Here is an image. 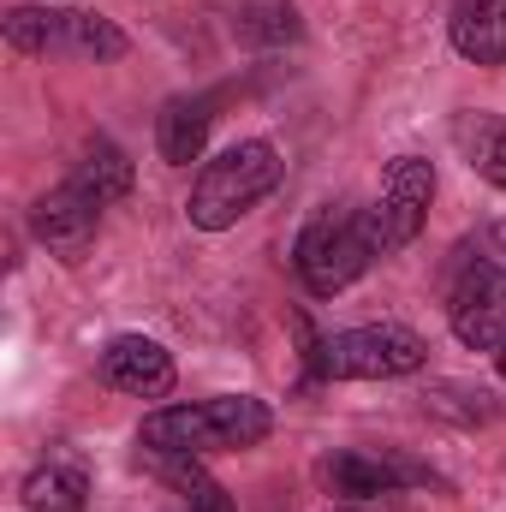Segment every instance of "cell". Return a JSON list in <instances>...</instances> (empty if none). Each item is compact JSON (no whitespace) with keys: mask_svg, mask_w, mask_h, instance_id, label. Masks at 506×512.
<instances>
[{"mask_svg":"<svg viewBox=\"0 0 506 512\" xmlns=\"http://www.w3.org/2000/svg\"><path fill=\"white\" fill-rule=\"evenodd\" d=\"M268 435H274V411L251 393H215V399H191V405H161L137 429V441L149 453H191V459L245 453V447H262Z\"/></svg>","mask_w":506,"mask_h":512,"instance_id":"obj_1","label":"cell"},{"mask_svg":"<svg viewBox=\"0 0 506 512\" xmlns=\"http://www.w3.org/2000/svg\"><path fill=\"white\" fill-rule=\"evenodd\" d=\"M286 179V161L268 137H245V143H227L221 155H209L191 179V197H185V215L197 233H227L251 215L262 197H274Z\"/></svg>","mask_w":506,"mask_h":512,"instance_id":"obj_2","label":"cell"},{"mask_svg":"<svg viewBox=\"0 0 506 512\" xmlns=\"http://www.w3.org/2000/svg\"><path fill=\"white\" fill-rule=\"evenodd\" d=\"M0 36L12 54H66V60H90V66H108V60H126L131 36L90 12V6H66V0H30V6H12L0 18Z\"/></svg>","mask_w":506,"mask_h":512,"instance_id":"obj_3","label":"cell"},{"mask_svg":"<svg viewBox=\"0 0 506 512\" xmlns=\"http://www.w3.org/2000/svg\"><path fill=\"white\" fill-rule=\"evenodd\" d=\"M376 256H381V239L370 209H322V215L304 221V233L292 245V274L304 280L310 298H334L352 280H364Z\"/></svg>","mask_w":506,"mask_h":512,"instance_id":"obj_4","label":"cell"},{"mask_svg":"<svg viewBox=\"0 0 506 512\" xmlns=\"http://www.w3.org/2000/svg\"><path fill=\"white\" fill-rule=\"evenodd\" d=\"M423 364H429V346L405 322H364L322 340L328 382H399V376H417Z\"/></svg>","mask_w":506,"mask_h":512,"instance_id":"obj_5","label":"cell"},{"mask_svg":"<svg viewBox=\"0 0 506 512\" xmlns=\"http://www.w3.org/2000/svg\"><path fill=\"white\" fill-rule=\"evenodd\" d=\"M429 203H435V161H423V155H393L387 173H381V197L370 203L381 256L405 251V245L429 227Z\"/></svg>","mask_w":506,"mask_h":512,"instance_id":"obj_6","label":"cell"},{"mask_svg":"<svg viewBox=\"0 0 506 512\" xmlns=\"http://www.w3.org/2000/svg\"><path fill=\"white\" fill-rule=\"evenodd\" d=\"M447 322L459 334V346L471 352H501L506 346V268L501 262H471L459 268L453 292H447Z\"/></svg>","mask_w":506,"mask_h":512,"instance_id":"obj_7","label":"cell"},{"mask_svg":"<svg viewBox=\"0 0 506 512\" xmlns=\"http://www.w3.org/2000/svg\"><path fill=\"white\" fill-rule=\"evenodd\" d=\"M96 227H102V203H90L72 179H60L54 191H42L30 203V233L36 245L60 262H84V251L96 245Z\"/></svg>","mask_w":506,"mask_h":512,"instance_id":"obj_8","label":"cell"},{"mask_svg":"<svg viewBox=\"0 0 506 512\" xmlns=\"http://www.w3.org/2000/svg\"><path fill=\"white\" fill-rule=\"evenodd\" d=\"M102 382L126 399H167L179 370H173V352L149 334H114L102 346Z\"/></svg>","mask_w":506,"mask_h":512,"instance_id":"obj_9","label":"cell"},{"mask_svg":"<svg viewBox=\"0 0 506 512\" xmlns=\"http://www.w3.org/2000/svg\"><path fill=\"white\" fill-rule=\"evenodd\" d=\"M322 483L340 501H376V495H393L405 483H429V471L411 465V459H393V453H358L352 447V453L322 459Z\"/></svg>","mask_w":506,"mask_h":512,"instance_id":"obj_10","label":"cell"},{"mask_svg":"<svg viewBox=\"0 0 506 512\" xmlns=\"http://www.w3.org/2000/svg\"><path fill=\"white\" fill-rule=\"evenodd\" d=\"M447 42L471 66H506V0H453L447 6Z\"/></svg>","mask_w":506,"mask_h":512,"instance_id":"obj_11","label":"cell"},{"mask_svg":"<svg viewBox=\"0 0 506 512\" xmlns=\"http://www.w3.org/2000/svg\"><path fill=\"white\" fill-rule=\"evenodd\" d=\"M209 126H215V102H209V96H173V102L161 108V120H155V149H161V161H167V167L203 161Z\"/></svg>","mask_w":506,"mask_h":512,"instance_id":"obj_12","label":"cell"},{"mask_svg":"<svg viewBox=\"0 0 506 512\" xmlns=\"http://www.w3.org/2000/svg\"><path fill=\"white\" fill-rule=\"evenodd\" d=\"M90 203H120V197H131V161H126V149L114 143V137H90L84 149H78V161H72V173H66Z\"/></svg>","mask_w":506,"mask_h":512,"instance_id":"obj_13","label":"cell"},{"mask_svg":"<svg viewBox=\"0 0 506 512\" xmlns=\"http://www.w3.org/2000/svg\"><path fill=\"white\" fill-rule=\"evenodd\" d=\"M24 512H84V495H90V477L78 459L66 453H48L30 477H24Z\"/></svg>","mask_w":506,"mask_h":512,"instance_id":"obj_14","label":"cell"},{"mask_svg":"<svg viewBox=\"0 0 506 512\" xmlns=\"http://www.w3.org/2000/svg\"><path fill=\"white\" fill-rule=\"evenodd\" d=\"M453 143H459V155L471 161L477 179H489L495 191H506V120L501 114H465L453 126Z\"/></svg>","mask_w":506,"mask_h":512,"instance_id":"obj_15","label":"cell"},{"mask_svg":"<svg viewBox=\"0 0 506 512\" xmlns=\"http://www.w3.org/2000/svg\"><path fill=\"white\" fill-rule=\"evenodd\" d=\"M262 24H245V42H286V36H298V12L292 6H268V12H256Z\"/></svg>","mask_w":506,"mask_h":512,"instance_id":"obj_16","label":"cell"},{"mask_svg":"<svg viewBox=\"0 0 506 512\" xmlns=\"http://www.w3.org/2000/svg\"><path fill=\"white\" fill-rule=\"evenodd\" d=\"M167 512H233V495L227 489H215V495H179V507Z\"/></svg>","mask_w":506,"mask_h":512,"instance_id":"obj_17","label":"cell"},{"mask_svg":"<svg viewBox=\"0 0 506 512\" xmlns=\"http://www.w3.org/2000/svg\"><path fill=\"white\" fill-rule=\"evenodd\" d=\"M495 370H501V382H506V346H501V352H495Z\"/></svg>","mask_w":506,"mask_h":512,"instance_id":"obj_18","label":"cell"},{"mask_svg":"<svg viewBox=\"0 0 506 512\" xmlns=\"http://www.w3.org/2000/svg\"><path fill=\"white\" fill-rule=\"evenodd\" d=\"M66 6H78V0H66Z\"/></svg>","mask_w":506,"mask_h":512,"instance_id":"obj_19","label":"cell"}]
</instances>
